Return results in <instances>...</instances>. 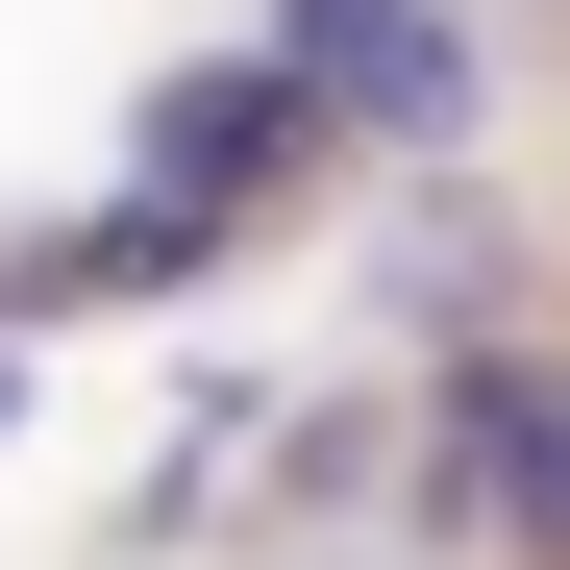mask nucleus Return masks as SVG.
Returning <instances> with one entry per match:
<instances>
[{
    "label": "nucleus",
    "mask_w": 570,
    "mask_h": 570,
    "mask_svg": "<svg viewBox=\"0 0 570 570\" xmlns=\"http://www.w3.org/2000/svg\"><path fill=\"white\" fill-rule=\"evenodd\" d=\"M422 497H446L471 546L570 570V372H546V347H471V372H446V422H422Z\"/></svg>",
    "instance_id": "1"
},
{
    "label": "nucleus",
    "mask_w": 570,
    "mask_h": 570,
    "mask_svg": "<svg viewBox=\"0 0 570 570\" xmlns=\"http://www.w3.org/2000/svg\"><path fill=\"white\" fill-rule=\"evenodd\" d=\"M273 75H298L323 125L471 149V26H446V0H273Z\"/></svg>",
    "instance_id": "2"
},
{
    "label": "nucleus",
    "mask_w": 570,
    "mask_h": 570,
    "mask_svg": "<svg viewBox=\"0 0 570 570\" xmlns=\"http://www.w3.org/2000/svg\"><path fill=\"white\" fill-rule=\"evenodd\" d=\"M298 149H323V100H298L273 50H248V75H174V100H149V199H199V224H224V199H273Z\"/></svg>",
    "instance_id": "3"
}]
</instances>
